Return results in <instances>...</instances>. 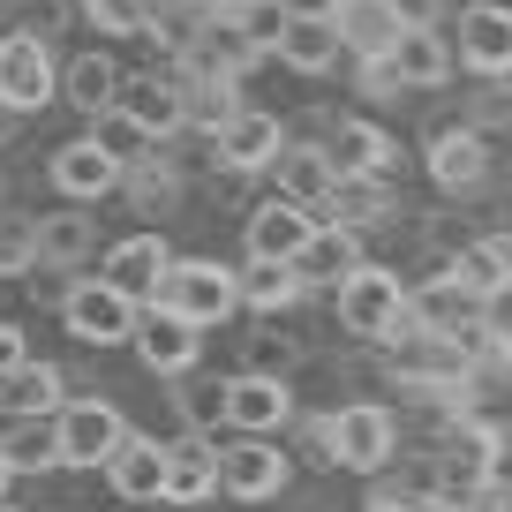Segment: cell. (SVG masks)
Segmentation results:
<instances>
[{"label": "cell", "mask_w": 512, "mask_h": 512, "mask_svg": "<svg viewBox=\"0 0 512 512\" xmlns=\"http://www.w3.org/2000/svg\"><path fill=\"white\" fill-rule=\"evenodd\" d=\"M151 302L174 309V317H189L196 332H204V324H226L241 309L234 302V272L211 264V256H174V264L159 272V287H151Z\"/></svg>", "instance_id": "6da1fadb"}, {"label": "cell", "mask_w": 512, "mask_h": 512, "mask_svg": "<svg viewBox=\"0 0 512 512\" xmlns=\"http://www.w3.org/2000/svg\"><path fill=\"white\" fill-rule=\"evenodd\" d=\"M332 294H339V324H347L354 339H392L407 324V287H400V272H384V264H354Z\"/></svg>", "instance_id": "7a4b0ae2"}, {"label": "cell", "mask_w": 512, "mask_h": 512, "mask_svg": "<svg viewBox=\"0 0 512 512\" xmlns=\"http://www.w3.org/2000/svg\"><path fill=\"white\" fill-rule=\"evenodd\" d=\"M392 445H400V430H392V415L369 400L339 407L332 422H324V452H332V467H347V475H377L384 460H392Z\"/></svg>", "instance_id": "3957f363"}, {"label": "cell", "mask_w": 512, "mask_h": 512, "mask_svg": "<svg viewBox=\"0 0 512 512\" xmlns=\"http://www.w3.org/2000/svg\"><path fill=\"white\" fill-rule=\"evenodd\" d=\"M490 482H497V430H482V422H452L445 452H437V490H445V505H475Z\"/></svg>", "instance_id": "277c9868"}, {"label": "cell", "mask_w": 512, "mask_h": 512, "mask_svg": "<svg viewBox=\"0 0 512 512\" xmlns=\"http://www.w3.org/2000/svg\"><path fill=\"white\" fill-rule=\"evenodd\" d=\"M121 407L113 400H61L53 407V445H61V467H106V452L121 445Z\"/></svg>", "instance_id": "5b68a950"}, {"label": "cell", "mask_w": 512, "mask_h": 512, "mask_svg": "<svg viewBox=\"0 0 512 512\" xmlns=\"http://www.w3.org/2000/svg\"><path fill=\"white\" fill-rule=\"evenodd\" d=\"M136 309L144 302H128V294L106 287V279H83V287L61 294V324L83 339V347H121V339L136 332Z\"/></svg>", "instance_id": "8992f818"}, {"label": "cell", "mask_w": 512, "mask_h": 512, "mask_svg": "<svg viewBox=\"0 0 512 512\" xmlns=\"http://www.w3.org/2000/svg\"><path fill=\"white\" fill-rule=\"evenodd\" d=\"M219 422H234L241 437H272L294 422V392L279 377H264V369H241V377L219 384Z\"/></svg>", "instance_id": "52a82bcc"}, {"label": "cell", "mask_w": 512, "mask_h": 512, "mask_svg": "<svg viewBox=\"0 0 512 512\" xmlns=\"http://www.w3.org/2000/svg\"><path fill=\"white\" fill-rule=\"evenodd\" d=\"M53 91H61V76H53L46 46H38L31 31H8L0 38V106L8 113H46Z\"/></svg>", "instance_id": "ba28073f"}, {"label": "cell", "mask_w": 512, "mask_h": 512, "mask_svg": "<svg viewBox=\"0 0 512 512\" xmlns=\"http://www.w3.org/2000/svg\"><path fill=\"white\" fill-rule=\"evenodd\" d=\"M392 369L400 377H415V384H467V347L452 332H437V324H415L407 317L400 332H392Z\"/></svg>", "instance_id": "9c48e42d"}, {"label": "cell", "mask_w": 512, "mask_h": 512, "mask_svg": "<svg viewBox=\"0 0 512 512\" xmlns=\"http://www.w3.org/2000/svg\"><path fill=\"white\" fill-rule=\"evenodd\" d=\"M287 452L272 445V437H234V445H219V490L241 497V505H264V497L287 490Z\"/></svg>", "instance_id": "30bf717a"}, {"label": "cell", "mask_w": 512, "mask_h": 512, "mask_svg": "<svg viewBox=\"0 0 512 512\" xmlns=\"http://www.w3.org/2000/svg\"><path fill=\"white\" fill-rule=\"evenodd\" d=\"M46 174H53V189H61L68 204H98V196H113V189H121V174H128V166H121V151H113L106 136H76V144H61V151H53V166H46Z\"/></svg>", "instance_id": "8fae6325"}, {"label": "cell", "mask_w": 512, "mask_h": 512, "mask_svg": "<svg viewBox=\"0 0 512 512\" xmlns=\"http://www.w3.org/2000/svg\"><path fill=\"white\" fill-rule=\"evenodd\" d=\"M324 23H332L339 53H362V61H384V53L400 46V31H407L400 0H332Z\"/></svg>", "instance_id": "7c38bea8"}, {"label": "cell", "mask_w": 512, "mask_h": 512, "mask_svg": "<svg viewBox=\"0 0 512 512\" xmlns=\"http://www.w3.org/2000/svg\"><path fill=\"white\" fill-rule=\"evenodd\" d=\"M452 61L475 68V76H512V8L505 0H475V8H460V46H452Z\"/></svg>", "instance_id": "4fadbf2b"}, {"label": "cell", "mask_w": 512, "mask_h": 512, "mask_svg": "<svg viewBox=\"0 0 512 512\" xmlns=\"http://www.w3.org/2000/svg\"><path fill=\"white\" fill-rule=\"evenodd\" d=\"M211 144H219V166H226V174H264V166L279 159V144H287V136H279V121H272L264 106H234L219 128H211Z\"/></svg>", "instance_id": "5bb4252c"}, {"label": "cell", "mask_w": 512, "mask_h": 512, "mask_svg": "<svg viewBox=\"0 0 512 512\" xmlns=\"http://www.w3.org/2000/svg\"><path fill=\"white\" fill-rule=\"evenodd\" d=\"M113 113H121L144 144H159V136H174L181 121H189V83H159V76H136L121 83V98H113Z\"/></svg>", "instance_id": "9a60e30c"}, {"label": "cell", "mask_w": 512, "mask_h": 512, "mask_svg": "<svg viewBox=\"0 0 512 512\" xmlns=\"http://www.w3.org/2000/svg\"><path fill=\"white\" fill-rule=\"evenodd\" d=\"M136 354H144V369H159V377H189L196 369V324L174 317V309H136Z\"/></svg>", "instance_id": "2e32d148"}, {"label": "cell", "mask_w": 512, "mask_h": 512, "mask_svg": "<svg viewBox=\"0 0 512 512\" xmlns=\"http://www.w3.org/2000/svg\"><path fill=\"white\" fill-rule=\"evenodd\" d=\"M159 497L166 505H204V497H219V445L211 437H174L166 445V475H159Z\"/></svg>", "instance_id": "e0dca14e"}, {"label": "cell", "mask_w": 512, "mask_h": 512, "mask_svg": "<svg viewBox=\"0 0 512 512\" xmlns=\"http://www.w3.org/2000/svg\"><path fill=\"white\" fill-rule=\"evenodd\" d=\"M309 234H317L309 204H287V196H272V204H256V211H249V226H241L249 256H272V264H294Z\"/></svg>", "instance_id": "ac0fdd59"}, {"label": "cell", "mask_w": 512, "mask_h": 512, "mask_svg": "<svg viewBox=\"0 0 512 512\" xmlns=\"http://www.w3.org/2000/svg\"><path fill=\"white\" fill-rule=\"evenodd\" d=\"M174 264V249H166V234H128L106 249V264H98V279L106 287H121L128 302H151V287H159V272Z\"/></svg>", "instance_id": "d6986e66"}, {"label": "cell", "mask_w": 512, "mask_h": 512, "mask_svg": "<svg viewBox=\"0 0 512 512\" xmlns=\"http://www.w3.org/2000/svg\"><path fill=\"white\" fill-rule=\"evenodd\" d=\"M159 475H166V445H159V437L121 430V445L106 452V482H113V497H121V505H151V497H159Z\"/></svg>", "instance_id": "ffe728a7"}, {"label": "cell", "mask_w": 512, "mask_h": 512, "mask_svg": "<svg viewBox=\"0 0 512 512\" xmlns=\"http://www.w3.org/2000/svg\"><path fill=\"white\" fill-rule=\"evenodd\" d=\"M264 53H279V68H294V76H324V68L339 61V38H332V23H324V16H302V8H287Z\"/></svg>", "instance_id": "44dd1931"}, {"label": "cell", "mask_w": 512, "mask_h": 512, "mask_svg": "<svg viewBox=\"0 0 512 512\" xmlns=\"http://www.w3.org/2000/svg\"><path fill=\"white\" fill-rule=\"evenodd\" d=\"M264 174H279V196L287 204H332L339 189V166L324 144H279V159L264 166Z\"/></svg>", "instance_id": "7402d4cb"}, {"label": "cell", "mask_w": 512, "mask_h": 512, "mask_svg": "<svg viewBox=\"0 0 512 512\" xmlns=\"http://www.w3.org/2000/svg\"><path fill=\"white\" fill-rule=\"evenodd\" d=\"M377 76H392V83H422V91H430V83H445V76H452V46L437 38V23H407L400 46L377 61Z\"/></svg>", "instance_id": "603a6c76"}, {"label": "cell", "mask_w": 512, "mask_h": 512, "mask_svg": "<svg viewBox=\"0 0 512 512\" xmlns=\"http://www.w3.org/2000/svg\"><path fill=\"white\" fill-rule=\"evenodd\" d=\"M445 279L467 294V302H482V309L505 302L512 294V241H475V249H460L445 264Z\"/></svg>", "instance_id": "cb8c5ba5"}, {"label": "cell", "mask_w": 512, "mask_h": 512, "mask_svg": "<svg viewBox=\"0 0 512 512\" xmlns=\"http://www.w3.org/2000/svg\"><path fill=\"white\" fill-rule=\"evenodd\" d=\"M354 264H362V234H354V226H317V234L302 241V256H294L302 287H339Z\"/></svg>", "instance_id": "d4e9b609"}, {"label": "cell", "mask_w": 512, "mask_h": 512, "mask_svg": "<svg viewBox=\"0 0 512 512\" xmlns=\"http://www.w3.org/2000/svg\"><path fill=\"white\" fill-rule=\"evenodd\" d=\"M482 174H490V144L475 128H437L430 136V181L437 189H475Z\"/></svg>", "instance_id": "484cf974"}, {"label": "cell", "mask_w": 512, "mask_h": 512, "mask_svg": "<svg viewBox=\"0 0 512 512\" xmlns=\"http://www.w3.org/2000/svg\"><path fill=\"white\" fill-rule=\"evenodd\" d=\"M324 151H332L339 181H384V174H392V136L369 128V121H339V136Z\"/></svg>", "instance_id": "4316f807"}, {"label": "cell", "mask_w": 512, "mask_h": 512, "mask_svg": "<svg viewBox=\"0 0 512 512\" xmlns=\"http://www.w3.org/2000/svg\"><path fill=\"white\" fill-rule=\"evenodd\" d=\"M61 91H68V106L76 113H113V98H121V68H113V53L106 46H83L76 61H68V76H61Z\"/></svg>", "instance_id": "83f0119b"}, {"label": "cell", "mask_w": 512, "mask_h": 512, "mask_svg": "<svg viewBox=\"0 0 512 512\" xmlns=\"http://www.w3.org/2000/svg\"><path fill=\"white\" fill-rule=\"evenodd\" d=\"M234 302L264 309V317H272V309H294L302 302V272H294V264H272V256H249L234 272Z\"/></svg>", "instance_id": "f1b7e54d"}, {"label": "cell", "mask_w": 512, "mask_h": 512, "mask_svg": "<svg viewBox=\"0 0 512 512\" xmlns=\"http://www.w3.org/2000/svg\"><path fill=\"white\" fill-rule=\"evenodd\" d=\"M0 460H8V475H46V467H61L53 415H8V430H0Z\"/></svg>", "instance_id": "f546056e"}, {"label": "cell", "mask_w": 512, "mask_h": 512, "mask_svg": "<svg viewBox=\"0 0 512 512\" xmlns=\"http://www.w3.org/2000/svg\"><path fill=\"white\" fill-rule=\"evenodd\" d=\"M0 407H8V415H53V407H61V369L53 362L8 369V377H0Z\"/></svg>", "instance_id": "4dcf8cb0"}, {"label": "cell", "mask_w": 512, "mask_h": 512, "mask_svg": "<svg viewBox=\"0 0 512 512\" xmlns=\"http://www.w3.org/2000/svg\"><path fill=\"white\" fill-rule=\"evenodd\" d=\"M83 256H91V219L83 211L38 219V264H83Z\"/></svg>", "instance_id": "1f68e13d"}, {"label": "cell", "mask_w": 512, "mask_h": 512, "mask_svg": "<svg viewBox=\"0 0 512 512\" xmlns=\"http://www.w3.org/2000/svg\"><path fill=\"white\" fill-rule=\"evenodd\" d=\"M219 0H144V31H196Z\"/></svg>", "instance_id": "d6a6232c"}, {"label": "cell", "mask_w": 512, "mask_h": 512, "mask_svg": "<svg viewBox=\"0 0 512 512\" xmlns=\"http://www.w3.org/2000/svg\"><path fill=\"white\" fill-rule=\"evenodd\" d=\"M38 264V219H0V272H31Z\"/></svg>", "instance_id": "836d02e7"}, {"label": "cell", "mask_w": 512, "mask_h": 512, "mask_svg": "<svg viewBox=\"0 0 512 512\" xmlns=\"http://www.w3.org/2000/svg\"><path fill=\"white\" fill-rule=\"evenodd\" d=\"M98 31H144V0H83Z\"/></svg>", "instance_id": "e575fe53"}, {"label": "cell", "mask_w": 512, "mask_h": 512, "mask_svg": "<svg viewBox=\"0 0 512 512\" xmlns=\"http://www.w3.org/2000/svg\"><path fill=\"white\" fill-rule=\"evenodd\" d=\"M31 362V339H23V324H0V377L8 369H23Z\"/></svg>", "instance_id": "d590c367"}, {"label": "cell", "mask_w": 512, "mask_h": 512, "mask_svg": "<svg viewBox=\"0 0 512 512\" xmlns=\"http://www.w3.org/2000/svg\"><path fill=\"white\" fill-rule=\"evenodd\" d=\"M219 415V384H211V392H189V422H211Z\"/></svg>", "instance_id": "8d00e7d4"}, {"label": "cell", "mask_w": 512, "mask_h": 512, "mask_svg": "<svg viewBox=\"0 0 512 512\" xmlns=\"http://www.w3.org/2000/svg\"><path fill=\"white\" fill-rule=\"evenodd\" d=\"M369 512H430V505H422V497H377Z\"/></svg>", "instance_id": "74e56055"}, {"label": "cell", "mask_w": 512, "mask_h": 512, "mask_svg": "<svg viewBox=\"0 0 512 512\" xmlns=\"http://www.w3.org/2000/svg\"><path fill=\"white\" fill-rule=\"evenodd\" d=\"M400 16H407V23H430V16H437V0H400Z\"/></svg>", "instance_id": "f35d334b"}, {"label": "cell", "mask_w": 512, "mask_h": 512, "mask_svg": "<svg viewBox=\"0 0 512 512\" xmlns=\"http://www.w3.org/2000/svg\"><path fill=\"white\" fill-rule=\"evenodd\" d=\"M279 8H302V16H324V8H332V0H279Z\"/></svg>", "instance_id": "ab89813d"}, {"label": "cell", "mask_w": 512, "mask_h": 512, "mask_svg": "<svg viewBox=\"0 0 512 512\" xmlns=\"http://www.w3.org/2000/svg\"><path fill=\"white\" fill-rule=\"evenodd\" d=\"M8 482H16V475H8V460H0V490H8Z\"/></svg>", "instance_id": "60d3db41"}, {"label": "cell", "mask_w": 512, "mask_h": 512, "mask_svg": "<svg viewBox=\"0 0 512 512\" xmlns=\"http://www.w3.org/2000/svg\"><path fill=\"white\" fill-rule=\"evenodd\" d=\"M0 512H16V505H0Z\"/></svg>", "instance_id": "b9f144b4"}]
</instances>
